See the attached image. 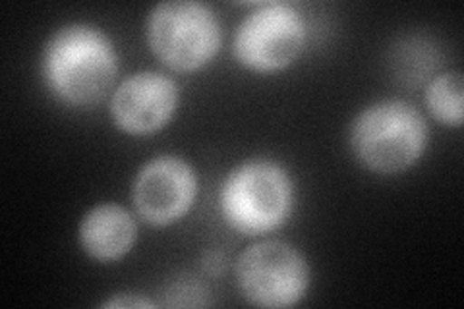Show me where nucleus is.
I'll list each match as a JSON object with an SVG mask.
<instances>
[{
    "label": "nucleus",
    "instance_id": "f03ea898",
    "mask_svg": "<svg viewBox=\"0 0 464 309\" xmlns=\"http://www.w3.org/2000/svg\"><path fill=\"white\" fill-rule=\"evenodd\" d=\"M356 159L377 174H399L422 157L428 124L422 112L401 99L380 101L362 111L351 128Z\"/></svg>",
    "mask_w": 464,
    "mask_h": 309
},
{
    "label": "nucleus",
    "instance_id": "6e6552de",
    "mask_svg": "<svg viewBox=\"0 0 464 309\" xmlns=\"http://www.w3.org/2000/svg\"><path fill=\"white\" fill-rule=\"evenodd\" d=\"M177 107L179 85L159 72H140L126 78L111 99L114 124L132 136H148L165 128Z\"/></svg>",
    "mask_w": 464,
    "mask_h": 309
},
{
    "label": "nucleus",
    "instance_id": "f257e3e1",
    "mask_svg": "<svg viewBox=\"0 0 464 309\" xmlns=\"http://www.w3.org/2000/svg\"><path fill=\"white\" fill-rule=\"evenodd\" d=\"M41 70L58 101L85 109L107 97L119 73V61L112 41L101 29L70 24L49 37Z\"/></svg>",
    "mask_w": 464,
    "mask_h": 309
},
{
    "label": "nucleus",
    "instance_id": "9d476101",
    "mask_svg": "<svg viewBox=\"0 0 464 309\" xmlns=\"http://www.w3.org/2000/svg\"><path fill=\"white\" fill-rule=\"evenodd\" d=\"M430 112L441 124L459 128L464 116V82L460 72H447L435 78L426 90Z\"/></svg>",
    "mask_w": 464,
    "mask_h": 309
},
{
    "label": "nucleus",
    "instance_id": "1a4fd4ad",
    "mask_svg": "<svg viewBox=\"0 0 464 309\" xmlns=\"http://www.w3.org/2000/svg\"><path fill=\"white\" fill-rule=\"evenodd\" d=\"M138 238L134 217L116 203L97 205L87 211L80 225V244L95 261L124 257Z\"/></svg>",
    "mask_w": 464,
    "mask_h": 309
},
{
    "label": "nucleus",
    "instance_id": "0eeeda50",
    "mask_svg": "<svg viewBox=\"0 0 464 309\" xmlns=\"http://www.w3.org/2000/svg\"><path fill=\"white\" fill-rule=\"evenodd\" d=\"M198 196V176L190 163L174 155L145 163L134 180L132 199L148 225L169 227L188 215Z\"/></svg>",
    "mask_w": 464,
    "mask_h": 309
},
{
    "label": "nucleus",
    "instance_id": "39448f33",
    "mask_svg": "<svg viewBox=\"0 0 464 309\" xmlns=\"http://www.w3.org/2000/svg\"><path fill=\"white\" fill-rule=\"evenodd\" d=\"M237 283L254 305H296L310 286V265L295 246L266 240L244 249L237 261Z\"/></svg>",
    "mask_w": 464,
    "mask_h": 309
},
{
    "label": "nucleus",
    "instance_id": "423d86ee",
    "mask_svg": "<svg viewBox=\"0 0 464 309\" xmlns=\"http://www.w3.org/2000/svg\"><path fill=\"white\" fill-rule=\"evenodd\" d=\"M306 43V24L290 5L271 3L256 8L237 29V61L254 72H279L293 64Z\"/></svg>",
    "mask_w": 464,
    "mask_h": 309
},
{
    "label": "nucleus",
    "instance_id": "7ed1b4c3",
    "mask_svg": "<svg viewBox=\"0 0 464 309\" xmlns=\"http://www.w3.org/2000/svg\"><path fill=\"white\" fill-rule=\"evenodd\" d=\"M295 208V184L271 159H252L232 170L221 189V211L230 228L261 237L281 228Z\"/></svg>",
    "mask_w": 464,
    "mask_h": 309
},
{
    "label": "nucleus",
    "instance_id": "9b49d317",
    "mask_svg": "<svg viewBox=\"0 0 464 309\" xmlns=\"http://www.w3.org/2000/svg\"><path fill=\"white\" fill-rule=\"evenodd\" d=\"M153 305H155L153 302L143 300L136 296V294H126V296L107 300L101 307H153Z\"/></svg>",
    "mask_w": 464,
    "mask_h": 309
},
{
    "label": "nucleus",
    "instance_id": "20e7f679",
    "mask_svg": "<svg viewBox=\"0 0 464 309\" xmlns=\"http://www.w3.org/2000/svg\"><path fill=\"white\" fill-rule=\"evenodd\" d=\"M148 43L165 66L177 72H194L219 53L221 24L208 5L170 0L151 10Z\"/></svg>",
    "mask_w": 464,
    "mask_h": 309
}]
</instances>
